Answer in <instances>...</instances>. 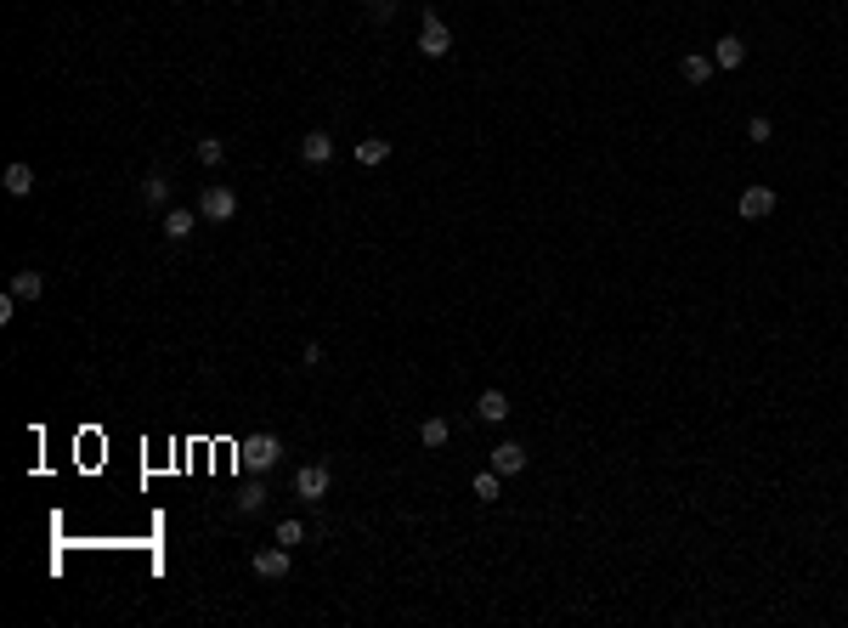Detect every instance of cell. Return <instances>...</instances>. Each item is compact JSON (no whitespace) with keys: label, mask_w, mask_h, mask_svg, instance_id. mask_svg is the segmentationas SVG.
Listing matches in <instances>:
<instances>
[{"label":"cell","mask_w":848,"mask_h":628,"mask_svg":"<svg viewBox=\"0 0 848 628\" xmlns=\"http://www.w3.org/2000/svg\"><path fill=\"white\" fill-rule=\"evenodd\" d=\"M713 68H718V63H713V57H701V52H690L685 63H678V74H685V85H707V80H713Z\"/></svg>","instance_id":"7c38bea8"},{"label":"cell","mask_w":848,"mask_h":628,"mask_svg":"<svg viewBox=\"0 0 848 628\" xmlns=\"http://www.w3.org/2000/svg\"><path fill=\"white\" fill-rule=\"evenodd\" d=\"M368 12H374V23H391V18H396V0H374Z\"/></svg>","instance_id":"603a6c76"},{"label":"cell","mask_w":848,"mask_h":628,"mask_svg":"<svg viewBox=\"0 0 848 628\" xmlns=\"http://www.w3.org/2000/svg\"><path fill=\"white\" fill-rule=\"evenodd\" d=\"M447 436H453V425H447L441 413H436V419H424V425H419V441H424V448H447Z\"/></svg>","instance_id":"e0dca14e"},{"label":"cell","mask_w":848,"mask_h":628,"mask_svg":"<svg viewBox=\"0 0 848 628\" xmlns=\"http://www.w3.org/2000/svg\"><path fill=\"white\" fill-rule=\"evenodd\" d=\"M193 153H198V164H210V171H215V164L226 159V142H221V136H198Z\"/></svg>","instance_id":"d6986e66"},{"label":"cell","mask_w":848,"mask_h":628,"mask_svg":"<svg viewBox=\"0 0 848 628\" xmlns=\"http://www.w3.org/2000/svg\"><path fill=\"white\" fill-rule=\"evenodd\" d=\"M475 419L503 425V419H509V396H503V391H481V396H475Z\"/></svg>","instance_id":"9c48e42d"},{"label":"cell","mask_w":848,"mask_h":628,"mask_svg":"<svg viewBox=\"0 0 848 628\" xmlns=\"http://www.w3.org/2000/svg\"><path fill=\"white\" fill-rule=\"evenodd\" d=\"M277 458H283V441H277L272 431H260V436H250V441H238V465L243 470H277Z\"/></svg>","instance_id":"6da1fadb"},{"label":"cell","mask_w":848,"mask_h":628,"mask_svg":"<svg viewBox=\"0 0 848 628\" xmlns=\"http://www.w3.org/2000/svg\"><path fill=\"white\" fill-rule=\"evenodd\" d=\"M233 510H238V515H255V510H266V487H255V481H250V487H238Z\"/></svg>","instance_id":"2e32d148"},{"label":"cell","mask_w":848,"mask_h":628,"mask_svg":"<svg viewBox=\"0 0 848 628\" xmlns=\"http://www.w3.org/2000/svg\"><path fill=\"white\" fill-rule=\"evenodd\" d=\"M198 216H204V221H233L238 216V193L221 187V181H210V187L198 193Z\"/></svg>","instance_id":"7a4b0ae2"},{"label":"cell","mask_w":848,"mask_h":628,"mask_svg":"<svg viewBox=\"0 0 848 628\" xmlns=\"http://www.w3.org/2000/svg\"><path fill=\"white\" fill-rule=\"evenodd\" d=\"M419 52H424V57H447V52H453V28L441 23V12H436V6H424V28H419Z\"/></svg>","instance_id":"3957f363"},{"label":"cell","mask_w":848,"mask_h":628,"mask_svg":"<svg viewBox=\"0 0 848 628\" xmlns=\"http://www.w3.org/2000/svg\"><path fill=\"white\" fill-rule=\"evenodd\" d=\"M300 159L312 164V171H322V164L334 159V136H329V131H305V142H300Z\"/></svg>","instance_id":"52a82bcc"},{"label":"cell","mask_w":848,"mask_h":628,"mask_svg":"<svg viewBox=\"0 0 848 628\" xmlns=\"http://www.w3.org/2000/svg\"><path fill=\"white\" fill-rule=\"evenodd\" d=\"M391 159V142H384V136H362L357 142V164H384Z\"/></svg>","instance_id":"9a60e30c"},{"label":"cell","mask_w":848,"mask_h":628,"mask_svg":"<svg viewBox=\"0 0 848 628\" xmlns=\"http://www.w3.org/2000/svg\"><path fill=\"white\" fill-rule=\"evenodd\" d=\"M735 210H741V221H769V216H775V187L752 181V187L735 198Z\"/></svg>","instance_id":"277c9868"},{"label":"cell","mask_w":848,"mask_h":628,"mask_svg":"<svg viewBox=\"0 0 848 628\" xmlns=\"http://www.w3.org/2000/svg\"><path fill=\"white\" fill-rule=\"evenodd\" d=\"M300 362H305V369H317V362H322V346H317V340H305V351H300Z\"/></svg>","instance_id":"cb8c5ba5"},{"label":"cell","mask_w":848,"mask_h":628,"mask_svg":"<svg viewBox=\"0 0 848 628\" xmlns=\"http://www.w3.org/2000/svg\"><path fill=\"white\" fill-rule=\"evenodd\" d=\"M492 470H498V476H520V470H527V448H520V441H498V448H492Z\"/></svg>","instance_id":"ba28073f"},{"label":"cell","mask_w":848,"mask_h":628,"mask_svg":"<svg viewBox=\"0 0 848 628\" xmlns=\"http://www.w3.org/2000/svg\"><path fill=\"white\" fill-rule=\"evenodd\" d=\"M747 136H752L758 147H764V142H775V125H769V114H752V119H747Z\"/></svg>","instance_id":"7402d4cb"},{"label":"cell","mask_w":848,"mask_h":628,"mask_svg":"<svg viewBox=\"0 0 848 628\" xmlns=\"http://www.w3.org/2000/svg\"><path fill=\"white\" fill-rule=\"evenodd\" d=\"M498 493H503V476H498V470H481V476H475V498L492 504Z\"/></svg>","instance_id":"ffe728a7"},{"label":"cell","mask_w":848,"mask_h":628,"mask_svg":"<svg viewBox=\"0 0 848 628\" xmlns=\"http://www.w3.org/2000/svg\"><path fill=\"white\" fill-rule=\"evenodd\" d=\"M277 544H283V549H300V544H305V521H277Z\"/></svg>","instance_id":"44dd1931"},{"label":"cell","mask_w":848,"mask_h":628,"mask_svg":"<svg viewBox=\"0 0 848 628\" xmlns=\"http://www.w3.org/2000/svg\"><path fill=\"white\" fill-rule=\"evenodd\" d=\"M142 198H147L153 210H159L164 198H170V176H164V171H147V181H142Z\"/></svg>","instance_id":"ac0fdd59"},{"label":"cell","mask_w":848,"mask_h":628,"mask_svg":"<svg viewBox=\"0 0 848 628\" xmlns=\"http://www.w3.org/2000/svg\"><path fill=\"white\" fill-rule=\"evenodd\" d=\"M0 187H6L12 198H28V193H35V171H28L23 159H18V164H6V176H0Z\"/></svg>","instance_id":"8fae6325"},{"label":"cell","mask_w":848,"mask_h":628,"mask_svg":"<svg viewBox=\"0 0 848 628\" xmlns=\"http://www.w3.org/2000/svg\"><path fill=\"white\" fill-rule=\"evenodd\" d=\"M329 481H334L329 465H300V470H295V493H300L305 504H322V498H329Z\"/></svg>","instance_id":"5b68a950"},{"label":"cell","mask_w":848,"mask_h":628,"mask_svg":"<svg viewBox=\"0 0 848 628\" xmlns=\"http://www.w3.org/2000/svg\"><path fill=\"white\" fill-rule=\"evenodd\" d=\"M250 566H255V577H266V584H283L295 560H289V549H283V544H272V549H255V560H250Z\"/></svg>","instance_id":"8992f818"},{"label":"cell","mask_w":848,"mask_h":628,"mask_svg":"<svg viewBox=\"0 0 848 628\" xmlns=\"http://www.w3.org/2000/svg\"><path fill=\"white\" fill-rule=\"evenodd\" d=\"M198 221H204L198 210H170V216H164V238H176V243H181V238H193V227H198Z\"/></svg>","instance_id":"4fadbf2b"},{"label":"cell","mask_w":848,"mask_h":628,"mask_svg":"<svg viewBox=\"0 0 848 628\" xmlns=\"http://www.w3.org/2000/svg\"><path fill=\"white\" fill-rule=\"evenodd\" d=\"M713 63H718V68H741V63H747V40H741V35H724V40L713 45Z\"/></svg>","instance_id":"30bf717a"},{"label":"cell","mask_w":848,"mask_h":628,"mask_svg":"<svg viewBox=\"0 0 848 628\" xmlns=\"http://www.w3.org/2000/svg\"><path fill=\"white\" fill-rule=\"evenodd\" d=\"M12 295H18V300H40L45 295V278H40V272H12Z\"/></svg>","instance_id":"5bb4252c"}]
</instances>
